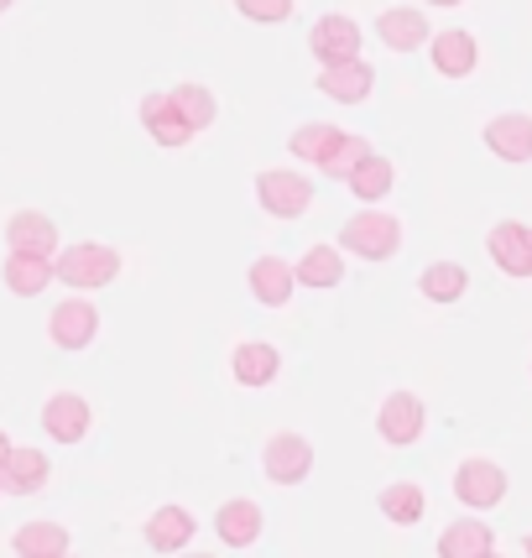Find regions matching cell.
Here are the masks:
<instances>
[{"mask_svg":"<svg viewBox=\"0 0 532 558\" xmlns=\"http://www.w3.org/2000/svg\"><path fill=\"white\" fill-rule=\"evenodd\" d=\"M339 245H344L350 256H361V262H391L397 245H402V225L391 215H382V209H361V215L344 219Z\"/></svg>","mask_w":532,"mask_h":558,"instance_id":"6da1fadb","label":"cell"},{"mask_svg":"<svg viewBox=\"0 0 532 558\" xmlns=\"http://www.w3.org/2000/svg\"><path fill=\"white\" fill-rule=\"evenodd\" d=\"M52 277L69 282V288H78V292L105 288V282L121 277V256H116L110 245H69V251L52 262Z\"/></svg>","mask_w":532,"mask_h":558,"instance_id":"7a4b0ae2","label":"cell"},{"mask_svg":"<svg viewBox=\"0 0 532 558\" xmlns=\"http://www.w3.org/2000/svg\"><path fill=\"white\" fill-rule=\"evenodd\" d=\"M256 198H262L266 215L298 219V215H309L314 189H309V178H298V172H288V168H266L262 178H256Z\"/></svg>","mask_w":532,"mask_h":558,"instance_id":"3957f363","label":"cell"},{"mask_svg":"<svg viewBox=\"0 0 532 558\" xmlns=\"http://www.w3.org/2000/svg\"><path fill=\"white\" fill-rule=\"evenodd\" d=\"M309 48H314V58L324 69L355 63V58H361V26L350 22V16H339V11H329V16H318V26L309 32Z\"/></svg>","mask_w":532,"mask_h":558,"instance_id":"277c9868","label":"cell"},{"mask_svg":"<svg viewBox=\"0 0 532 558\" xmlns=\"http://www.w3.org/2000/svg\"><path fill=\"white\" fill-rule=\"evenodd\" d=\"M455 496L475 511L501 507V496H507V470L496 460H464L460 470H455Z\"/></svg>","mask_w":532,"mask_h":558,"instance_id":"5b68a950","label":"cell"},{"mask_svg":"<svg viewBox=\"0 0 532 558\" xmlns=\"http://www.w3.org/2000/svg\"><path fill=\"white\" fill-rule=\"evenodd\" d=\"M262 470H266V481H277V486H298V481H309V470H314V444L303 434H277L266 444Z\"/></svg>","mask_w":532,"mask_h":558,"instance_id":"8992f818","label":"cell"},{"mask_svg":"<svg viewBox=\"0 0 532 558\" xmlns=\"http://www.w3.org/2000/svg\"><path fill=\"white\" fill-rule=\"evenodd\" d=\"M423 402H418V391H391L387 402H382V413H376V434L387 438L391 449H408L423 438Z\"/></svg>","mask_w":532,"mask_h":558,"instance_id":"52a82bcc","label":"cell"},{"mask_svg":"<svg viewBox=\"0 0 532 558\" xmlns=\"http://www.w3.org/2000/svg\"><path fill=\"white\" fill-rule=\"evenodd\" d=\"M5 245H11V256L52 262L58 256V225L48 215H37V209H22V215H11V225H5Z\"/></svg>","mask_w":532,"mask_h":558,"instance_id":"ba28073f","label":"cell"},{"mask_svg":"<svg viewBox=\"0 0 532 558\" xmlns=\"http://www.w3.org/2000/svg\"><path fill=\"white\" fill-rule=\"evenodd\" d=\"M491 262L507 271V277H532V225L522 219H501L491 235H485Z\"/></svg>","mask_w":532,"mask_h":558,"instance_id":"9c48e42d","label":"cell"},{"mask_svg":"<svg viewBox=\"0 0 532 558\" xmlns=\"http://www.w3.org/2000/svg\"><path fill=\"white\" fill-rule=\"evenodd\" d=\"M48 335L58 350H84V344H95L99 335V314L89 298H69V303H58L48 318Z\"/></svg>","mask_w":532,"mask_h":558,"instance_id":"30bf717a","label":"cell"},{"mask_svg":"<svg viewBox=\"0 0 532 558\" xmlns=\"http://www.w3.org/2000/svg\"><path fill=\"white\" fill-rule=\"evenodd\" d=\"M89 402L78 397V391H58L48 408H43V434L52 438V444H78V438L89 434Z\"/></svg>","mask_w":532,"mask_h":558,"instance_id":"8fae6325","label":"cell"},{"mask_svg":"<svg viewBox=\"0 0 532 558\" xmlns=\"http://www.w3.org/2000/svg\"><path fill=\"white\" fill-rule=\"evenodd\" d=\"M485 146H491L501 162H532V116L507 110V116L485 121Z\"/></svg>","mask_w":532,"mask_h":558,"instance_id":"7c38bea8","label":"cell"},{"mask_svg":"<svg viewBox=\"0 0 532 558\" xmlns=\"http://www.w3.org/2000/svg\"><path fill=\"white\" fill-rule=\"evenodd\" d=\"M428 52H434V69L444 78H464V73H475V63H481V48H475V37L464 26H444L434 43H428Z\"/></svg>","mask_w":532,"mask_h":558,"instance_id":"4fadbf2b","label":"cell"},{"mask_svg":"<svg viewBox=\"0 0 532 558\" xmlns=\"http://www.w3.org/2000/svg\"><path fill=\"white\" fill-rule=\"evenodd\" d=\"M52 475V464L43 449H26V444H16L11 449V460L0 464V490H11V496H32V490H43Z\"/></svg>","mask_w":532,"mask_h":558,"instance_id":"5bb4252c","label":"cell"},{"mask_svg":"<svg viewBox=\"0 0 532 558\" xmlns=\"http://www.w3.org/2000/svg\"><path fill=\"white\" fill-rule=\"evenodd\" d=\"M376 37L391 52H418L428 43V16L418 5H391V11H382V22H376Z\"/></svg>","mask_w":532,"mask_h":558,"instance_id":"9a60e30c","label":"cell"},{"mask_svg":"<svg viewBox=\"0 0 532 558\" xmlns=\"http://www.w3.org/2000/svg\"><path fill=\"white\" fill-rule=\"evenodd\" d=\"M194 517L183 507H157L146 517V548H157V554H183L194 543Z\"/></svg>","mask_w":532,"mask_h":558,"instance_id":"2e32d148","label":"cell"},{"mask_svg":"<svg viewBox=\"0 0 532 558\" xmlns=\"http://www.w3.org/2000/svg\"><path fill=\"white\" fill-rule=\"evenodd\" d=\"M245 277H251V298L266 303V308H282L292 298V288H298V277H292V267L282 256H256Z\"/></svg>","mask_w":532,"mask_h":558,"instance_id":"e0dca14e","label":"cell"},{"mask_svg":"<svg viewBox=\"0 0 532 558\" xmlns=\"http://www.w3.org/2000/svg\"><path fill=\"white\" fill-rule=\"evenodd\" d=\"M496 554V533L475 522V517H460V522H449L444 537H438V558H491Z\"/></svg>","mask_w":532,"mask_h":558,"instance_id":"ac0fdd59","label":"cell"},{"mask_svg":"<svg viewBox=\"0 0 532 558\" xmlns=\"http://www.w3.org/2000/svg\"><path fill=\"white\" fill-rule=\"evenodd\" d=\"M142 121H146L152 142L162 146V151H178V146L194 136V131H189V121L178 116V105H172L168 95H146V99H142Z\"/></svg>","mask_w":532,"mask_h":558,"instance_id":"d6986e66","label":"cell"},{"mask_svg":"<svg viewBox=\"0 0 532 558\" xmlns=\"http://www.w3.org/2000/svg\"><path fill=\"white\" fill-rule=\"evenodd\" d=\"M371 84H376V73H371V63H361V58L318 73V95L339 99V105H361V99L371 95Z\"/></svg>","mask_w":532,"mask_h":558,"instance_id":"ffe728a7","label":"cell"},{"mask_svg":"<svg viewBox=\"0 0 532 558\" xmlns=\"http://www.w3.org/2000/svg\"><path fill=\"white\" fill-rule=\"evenodd\" d=\"M215 533L219 543H230V548H251L256 537H262V507L256 501H225L215 511Z\"/></svg>","mask_w":532,"mask_h":558,"instance_id":"44dd1931","label":"cell"},{"mask_svg":"<svg viewBox=\"0 0 532 558\" xmlns=\"http://www.w3.org/2000/svg\"><path fill=\"white\" fill-rule=\"evenodd\" d=\"M277 371H282V355L266 340L235 344V381L241 387H266V381H277Z\"/></svg>","mask_w":532,"mask_h":558,"instance_id":"7402d4cb","label":"cell"},{"mask_svg":"<svg viewBox=\"0 0 532 558\" xmlns=\"http://www.w3.org/2000/svg\"><path fill=\"white\" fill-rule=\"evenodd\" d=\"M16 558H69V533L58 522H22L16 527Z\"/></svg>","mask_w":532,"mask_h":558,"instance_id":"603a6c76","label":"cell"},{"mask_svg":"<svg viewBox=\"0 0 532 558\" xmlns=\"http://www.w3.org/2000/svg\"><path fill=\"white\" fill-rule=\"evenodd\" d=\"M418 288H423L428 303H460L464 292H470V271L460 262H434V267H423Z\"/></svg>","mask_w":532,"mask_h":558,"instance_id":"cb8c5ba5","label":"cell"},{"mask_svg":"<svg viewBox=\"0 0 532 558\" xmlns=\"http://www.w3.org/2000/svg\"><path fill=\"white\" fill-rule=\"evenodd\" d=\"M292 277H298L303 288H339V282H344V256H339L335 245H314V251L292 267Z\"/></svg>","mask_w":532,"mask_h":558,"instance_id":"d4e9b609","label":"cell"},{"mask_svg":"<svg viewBox=\"0 0 532 558\" xmlns=\"http://www.w3.org/2000/svg\"><path fill=\"white\" fill-rule=\"evenodd\" d=\"M423 507H428V496H423L418 481H391V486L382 490V517L397 522V527H412V522L423 517Z\"/></svg>","mask_w":532,"mask_h":558,"instance_id":"484cf974","label":"cell"},{"mask_svg":"<svg viewBox=\"0 0 532 558\" xmlns=\"http://www.w3.org/2000/svg\"><path fill=\"white\" fill-rule=\"evenodd\" d=\"M168 99L178 105V116L189 121V131H209V125H215V116H219L215 95H209L204 84H178Z\"/></svg>","mask_w":532,"mask_h":558,"instance_id":"4316f807","label":"cell"},{"mask_svg":"<svg viewBox=\"0 0 532 558\" xmlns=\"http://www.w3.org/2000/svg\"><path fill=\"white\" fill-rule=\"evenodd\" d=\"M391 178H397V168H391L387 157H376V151H371V157L361 162V172L350 178V194L365 198V204H376V198L391 194Z\"/></svg>","mask_w":532,"mask_h":558,"instance_id":"83f0119b","label":"cell"},{"mask_svg":"<svg viewBox=\"0 0 532 558\" xmlns=\"http://www.w3.org/2000/svg\"><path fill=\"white\" fill-rule=\"evenodd\" d=\"M52 282V262H32V256H11L5 262V288L16 298H37Z\"/></svg>","mask_w":532,"mask_h":558,"instance_id":"f1b7e54d","label":"cell"},{"mask_svg":"<svg viewBox=\"0 0 532 558\" xmlns=\"http://www.w3.org/2000/svg\"><path fill=\"white\" fill-rule=\"evenodd\" d=\"M365 157H371V142H365V136H339L335 151H329V157H324L318 168L329 172V178H339V183H350V178L361 172Z\"/></svg>","mask_w":532,"mask_h":558,"instance_id":"f546056e","label":"cell"},{"mask_svg":"<svg viewBox=\"0 0 532 558\" xmlns=\"http://www.w3.org/2000/svg\"><path fill=\"white\" fill-rule=\"evenodd\" d=\"M339 136H344V131H335V125H298V131H292V157H303V162H324V157L335 151Z\"/></svg>","mask_w":532,"mask_h":558,"instance_id":"4dcf8cb0","label":"cell"},{"mask_svg":"<svg viewBox=\"0 0 532 558\" xmlns=\"http://www.w3.org/2000/svg\"><path fill=\"white\" fill-rule=\"evenodd\" d=\"M241 16H251V22H288L292 5L288 0H241Z\"/></svg>","mask_w":532,"mask_h":558,"instance_id":"1f68e13d","label":"cell"},{"mask_svg":"<svg viewBox=\"0 0 532 558\" xmlns=\"http://www.w3.org/2000/svg\"><path fill=\"white\" fill-rule=\"evenodd\" d=\"M11 449H16V444H11V438H5V434H0V464H5V460H11Z\"/></svg>","mask_w":532,"mask_h":558,"instance_id":"d6a6232c","label":"cell"},{"mask_svg":"<svg viewBox=\"0 0 532 558\" xmlns=\"http://www.w3.org/2000/svg\"><path fill=\"white\" fill-rule=\"evenodd\" d=\"M183 558H209V554H183Z\"/></svg>","mask_w":532,"mask_h":558,"instance_id":"836d02e7","label":"cell"},{"mask_svg":"<svg viewBox=\"0 0 532 558\" xmlns=\"http://www.w3.org/2000/svg\"><path fill=\"white\" fill-rule=\"evenodd\" d=\"M528 558H532V533H528Z\"/></svg>","mask_w":532,"mask_h":558,"instance_id":"e575fe53","label":"cell"},{"mask_svg":"<svg viewBox=\"0 0 532 558\" xmlns=\"http://www.w3.org/2000/svg\"><path fill=\"white\" fill-rule=\"evenodd\" d=\"M0 11H5V0H0Z\"/></svg>","mask_w":532,"mask_h":558,"instance_id":"d590c367","label":"cell"},{"mask_svg":"<svg viewBox=\"0 0 532 558\" xmlns=\"http://www.w3.org/2000/svg\"><path fill=\"white\" fill-rule=\"evenodd\" d=\"M491 558H501V554H491Z\"/></svg>","mask_w":532,"mask_h":558,"instance_id":"8d00e7d4","label":"cell"},{"mask_svg":"<svg viewBox=\"0 0 532 558\" xmlns=\"http://www.w3.org/2000/svg\"><path fill=\"white\" fill-rule=\"evenodd\" d=\"M69 558H73V554H69Z\"/></svg>","mask_w":532,"mask_h":558,"instance_id":"74e56055","label":"cell"}]
</instances>
